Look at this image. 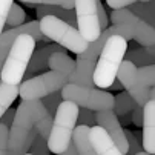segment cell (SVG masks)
<instances>
[{
	"label": "cell",
	"instance_id": "cell-34",
	"mask_svg": "<svg viewBox=\"0 0 155 155\" xmlns=\"http://www.w3.org/2000/svg\"><path fill=\"white\" fill-rule=\"evenodd\" d=\"M130 121L134 123L135 126L141 127V123H143V106H135L134 109H132V112H130Z\"/></svg>",
	"mask_w": 155,
	"mask_h": 155
},
{
	"label": "cell",
	"instance_id": "cell-1",
	"mask_svg": "<svg viewBox=\"0 0 155 155\" xmlns=\"http://www.w3.org/2000/svg\"><path fill=\"white\" fill-rule=\"evenodd\" d=\"M52 117L40 100H21L18 104L11 127L8 129V152L6 155H23L28 152L26 138L35 127L38 134L48 140Z\"/></svg>",
	"mask_w": 155,
	"mask_h": 155
},
{
	"label": "cell",
	"instance_id": "cell-28",
	"mask_svg": "<svg viewBox=\"0 0 155 155\" xmlns=\"http://www.w3.org/2000/svg\"><path fill=\"white\" fill-rule=\"evenodd\" d=\"M124 137H126V141H127V150H126L124 155H135V153L143 150V147L140 144V140L132 134L130 130H124Z\"/></svg>",
	"mask_w": 155,
	"mask_h": 155
},
{
	"label": "cell",
	"instance_id": "cell-21",
	"mask_svg": "<svg viewBox=\"0 0 155 155\" xmlns=\"http://www.w3.org/2000/svg\"><path fill=\"white\" fill-rule=\"evenodd\" d=\"M124 60L130 61L135 68H141V66L153 64V57L149 55L144 48H135V49H129L124 52Z\"/></svg>",
	"mask_w": 155,
	"mask_h": 155
},
{
	"label": "cell",
	"instance_id": "cell-5",
	"mask_svg": "<svg viewBox=\"0 0 155 155\" xmlns=\"http://www.w3.org/2000/svg\"><path fill=\"white\" fill-rule=\"evenodd\" d=\"M34 49L35 40L29 34L17 35L0 69V80L8 84H20Z\"/></svg>",
	"mask_w": 155,
	"mask_h": 155
},
{
	"label": "cell",
	"instance_id": "cell-35",
	"mask_svg": "<svg viewBox=\"0 0 155 155\" xmlns=\"http://www.w3.org/2000/svg\"><path fill=\"white\" fill-rule=\"evenodd\" d=\"M14 115H15V109H12V107H8L6 110H5V114L0 117V123L2 124H5L8 129L11 127V124H12V120H14Z\"/></svg>",
	"mask_w": 155,
	"mask_h": 155
},
{
	"label": "cell",
	"instance_id": "cell-39",
	"mask_svg": "<svg viewBox=\"0 0 155 155\" xmlns=\"http://www.w3.org/2000/svg\"><path fill=\"white\" fill-rule=\"evenodd\" d=\"M23 155H32V153H29V152H26V153H23Z\"/></svg>",
	"mask_w": 155,
	"mask_h": 155
},
{
	"label": "cell",
	"instance_id": "cell-37",
	"mask_svg": "<svg viewBox=\"0 0 155 155\" xmlns=\"http://www.w3.org/2000/svg\"><path fill=\"white\" fill-rule=\"evenodd\" d=\"M58 155H77V150H75V147H74V144H72V141H71V144L66 147V150H63L61 153H58Z\"/></svg>",
	"mask_w": 155,
	"mask_h": 155
},
{
	"label": "cell",
	"instance_id": "cell-17",
	"mask_svg": "<svg viewBox=\"0 0 155 155\" xmlns=\"http://www.w3.org/2000/svg\"><path fill=\"white\" fill-rule=\"evenodd\" d=\"M71 141L77 150V155H97L91 141H89V126L77 124L74 127Z\"/></svg>",
	"mask_w": 155,
	"mask_h": 155
},
{
	"label": "cell",
	"instance_id": "cell-6",
	"mask_svg": "<svg viewBox=\"0 0 155 155\" xmlns=\"http://www.w3.org/2000/svg\"><path fill=\"white\" fill-rule=\"evenodd\" d=\"M38 28L45 37H48L54 43H57V45L63 46L64 49H68L77 55L81 54L89 45V41H86L80 35L77 28L68 25L64 20L58 17H54V15L41 17L38 20Z\"/></svg>",
	"mask_w": 155,
	"mask_h": 155
},
{
	"label": "cell",
	"instance_id": "cell-2",
	"mask_svg": "<svg viewBox=\"0 0 155 155\" xmlns=\"http://www.w3.org/2000/svg\"><path fill=\"white\" fill-rule=\"evenodd\" d=\"M48 68L51 71L31 77L18 84V95L21 100H40L51 92L60 91L68 83L75 68V61L66 52H54L48 58Z\"/></svg>",
	"mask_w": 155,
	"mask_h": 155
},
{
	"label": "cell",
	"instance_id": "cell-24",
	"mask_svg": "<svg viewBox=\"0 0 155 155\" xmlns=\"http://www.w3.org/2000/svg\"><path fill=\"white\" fill-rule=\"evenodd\" d=\"M40 101H41L43 106H45V109L49 112V115L54 117V114H55V110H57L58 104H60L63 100H61L60 91H55V92H51V94H48V95H45V97H41Z\"/></svg>",
	"mask_w": 155,
	"mask_h": 155
},
{
	"label": "cell",
	"instance_id": "cell-38",
	"mask_svg": "<svg viewBox=\"0 0 155 155\" xmlns=\"http://www.w3.org/2000/svg\"><path fill=\"white\" fill-rule=\"evenodd\" d=\"M135 155H150V153H147V152H144V150H141V152H138V153H135Z\"/></svg>",
	"mask_w": 155,
	"mask_h": 155
},
{
	"label": "cell",
	"instance_id": "cell-33",
	"mask_svg": "<svg viewBox=\"0 0 155 155\" xmlns=\"http://www.w3.org/2000/svg\"><path fill=\"white\" fill-rule=\"evenodd\" d=\"M135 2H149V0H106V3L112 8V9H120V8H126Z\"/></svg>",
	"mask_w": 155,
	"mask_h": 155
},
{
	"label": "cell",
	"instance_id": "cell-16",
	"mask_svg": "<svg viewBox=\"0 0 155 155\" xmlns=\"http://www.w3.org/2000/svg\"><path fill=\"white\" fill-rule=\"evenodd\" d=\"M89 141L97 155H123L115 143L106 134V130L100 126L89 127Z\"/></svg>",
	"mask_w": 155,
	"mask_h": 155
},
{
	"label": "cell",
	"instance_id": "cell-32",
	"mask_svg": "<svg viewBox=\"0 0 155 155\" xmlns=\"http://www.w3.org/2000/svg\"><path fill=\"white\" fill-rule=\"evenodd\" d=\"M8 152V127L0 123V155H6Z\"/></svg>",
	"mask_w": 155,
	"mask_h": 155
},
{
	"label": "cell",
	"instance_id": "cell-9",
	"mask_svg": "<svg viewBox=\"0 0 155 155\" xmlns=\"http://www.w3.org/2000/svg\"><path fill=\"white\" fill-rule=\"evenodd\" d=\"M115 78L126 89V92L135 100V103L138 106H144L146 101L155 100L153 87H146L144 84H141V81L138 80V75H137V68L130 61H127V60L121 61Z\"/></svg>",
	"mask_w": 155,
	"mask_h": 155
},
{
	"label": "cell",
	"instance_id": "cell-8",
	"mask_svg": "<svg viewBox=\"0 0 155 155\" xmlns=\"http://www.w3.org/2000/svg\"><path fill=\"white\" fill-rule=\"evenodd\" d=\"M110 20L114 25L126 26L130 32V38L135 40L141 46H153L155 45V31L153 26L144 23L143 20L137 18L127 8L112 9Z\"/></svg>",
	"mask_w": 155,
	"mask_h": 155
},
{
	"label": "cell",
	"instance_id": "cell-12",
	"mask_svg": "<svg viewBox=\"0 0 155 155\" xmlns=\"http://www.w3.org/2000/svg\"><path fill=\"white\" fill-rule=\"evenodd\" d=\"M20 34H29L35 41L37 40H45V41H49L48 37H45L41 32H40V28H38V21H29V23H23L20 26H15V28H9V29H3V32L0 34V69L3 66V61L11 49V45L12 41L15 40L17 35Z\"/></svg>",
	"mask_w": 155,
	"mask_h": 155
},
{
	"label": "cell",
	"instance_id": "cell-22",
	"mask_svg": "<svg viewBox=\"0 0 155 155\" xmlns=\"http://www.w3.org/2000/svg\"><path fill=\"white\" fill-rule=\"evenodd\" d=\"M25 18H26V14H25L23 8L18 6L17 3H12L11 8H9L6 21H5V29H9V28H15V26L23 25V23H25Z\"/></svg>",
	"mask_w": 155,
	"mask_h": 155
},
{
	"label": "cell",
	"instance_id": "cell-15",
	"mask_svg": "<svg viewBox=\"0 0 155 155\" xmlns=\"http://www.w3.org/2000/svg\"><path fill=\"white\" fill-rule=\"evenodd\" d=\"M54 52H66V49L60 45H46V46H43L40 49H34L32 55H31V60L28 63V68L25 71V75L23 78L28 80L31 78L32 74H35L37 71H41V69H45L48 68V58L54 54Z\"/></svg>",
	"mask_w": 155,
	"mask_h": 155
},
{
	"label": "cell",
	"instance_id": "cell-18",
	"mask_svg": "<svg viewBox=\"0 0 155 155\" xmlns=\"http://www.w3.org/2000/svg\"><path fill=\"white\" fill-rule=\"evenodd\" d=\"M126 8L137 18H140L144 23L153 26V23H155L153 21V0H149V2H135Z\"/></svg>",
	"mask_w": 155,
	"mask_h": 155
},
{
	"label": "cell",
	"instance_id": "cell-19",
	"mask_svg": "<svg viewBox=\"0 0 155 155\" xmlns=\"http://www.w3.org/2000/svg\"><path fill=\"white\" fill-rule=\"evenodd\" d=\"M17 95H18V84H8L0 80V117L5 114L8 107H11Z\"/></svg>",
	"mask_w": 155,
	"mask_h": 155
},
{
	"label": "cell",
	"instance_id": "cell-26",
	"mask_svg": "<svg viewBox=\"0 0 155 155\" xmlns=\"http://www.w3.org/2000/svg\"><path fill=\"white\" fill-rule=\"evenodd\" d=\"M29 153L32 155H49V149H48V143H46V138H43L40 134L35 135L34 141L31 143L29 149H28Z\"/></svg>",
	"mask_w": 155,
	"mask_h": 155
},
{
	"label": "cell",
	"instance_id": "cell-25",
	"mask_svg": "<svg viewBox=\"0 0 155 155\" xmlns=\"http://www.w3.org/2000/svg\"><path fill=\"white\" fill-rule=\"evenodd\" d=\"M137 75L141 84H144L146 87H153V83H155V66L153 64L137 68Z\"/></svg>",
	"mask_w": 155,
	"mask_h": 155
},
{
	"label": "cell",
	"instance_id": "cell-36",
	"mask_svg": "<svg viewBox=\"0 0 155 155\" xmlns=\"http://www.w3.org/2000/svg\"><path fill=\"white\" fill-rule=\"evenodd\" d=\"M118 121H120V124H121V126H127V124H130V123H132V121H130V114H124V115H120Z\"/></svg>",
	"mask_w": 155,
	"mask_h": 155
},
{
	"label": "cell",
	"instance_id": "cell-7",
	"mask_svg": "<svg viewBox=\"0 0 155 155\" xmlns=\"http://www.w3.org/2000/svg\"><path fill=\"white\" fill-rule=\"evenodd\" d=\"M60 94H61V100L72 101L78 107L91 109L94 112L112 109L114 106V95L100 89H95V87H84V86L66 83L60 89Z\"/></svg>",
	"mask_w": 155,
	"mask_h": 155
},
{
	"label": "cell",
	"instance_id": "cell-23",
	"mask_svg": "<svg viewBox=\"0 0 155 155\" xmlns=\"http://www.w3.org/2000/svg\"><path fill=\"white\" fill-rule=\"evenodd\" d=\"M35 14H37V18L40 20L41 17H46V15H54V17H58V18H64V14H66V9L58 6V5H37L35 6Z\"/></svg>",
	"mask_w": 155,
	"mask_h": 155
},
{
	"label": "cell",
	"instance_id": "cell-20",
	"mask_svg": "<svg viewBox=\"0 0 155 155\" xmlns=\"http://www.w3.org/2000/svg\"><path fill=\"white\" fill-rule=\"evenodd\" d=\"M137 106L135 100L132 98L127 92H120L114 97V106H112V110L115 112L117 117L120 115H124V114H130L132 109Z\"/></svg>",
	"mask_w": 155,
	"mask_h": 155
},
{
	"label": "cell",
	"instance_id": "cell-29",
	"mask_svg": "<svg viewBox=\"0 0 155 155\" xmlns=\"http://www.w3.org/2000/svg\"><path fill=\"white\" fill-rule=\"evenodd\" d=\"M77 123L78 124H84V126H94L95 123V115L94 110L86 109V107H78V115H77Z\"/></svg>",
	"mask_w": 155,
	"mask_h": 155
},
{
	"label": "cell",
	"instance_id": "cell-30",
	"mask_svg": "<svg viewBox=\"0 0 155 155\" xmlns=\"http://www.w3.org/2000/svg\"><path fill=\"white\" fill-rule=\"evenodd\" d=\"M12 3H14V0H0V34L5 29V21H6V17H8V12Z\"/></svg>",
	"mask_w": 155,
	"mask_h": 155
},
{
	"label": "cell",
	"instance_id": "cell-11",
	"mask_svg": "<svg viewBox=\"0 0 155 155\" xmlns=\"http://www.w3.org/2000/svg\"><path fill=\"white\" fill-rule=\"evenodd\" d=\"M94 115H95L97 126H100L106 130V134L110 137V140L115 143V146L124 155L126 150H127V141H126V137H124L123 126L120 124L115 112L112 109H104V110H97Z\"/></svg>",
	"mask_w": 155,
	"mask_h": 155
},
{
	"label": "cell",
	"instance_id": "cell-13",
	"mask_svg": "<svg viewBox=\"0 0 155 155\" xmlns=\"http://www.w3.org/2000/svg\"><path fill=\"white\" fill-rule=\"evenodd\" d=\"M141 147L144 152L155 153V100H149L143 106V123H141Z\"/></svg>",
	"mask_w": 155,
	"mask_h": 155
},
{
	"label": "cell",
	"instance_id": "cell-10",
	"mask_svg": "<svg viewBox=\"0 0 155 155\" xmlns=\"http://www.w3.org/2000/svg\"><path fill=\"white\" fill-rule=\"evenodd\" d=\"M74 11L80 35L89 43L97 40L101 32L98 25L97 0H74Z\"/></svg>",
	"mask_w": 155,
	"mask_h": 155
},
{
	"label": "cell",
	"instance_id": "cell-14",
	"mask_svg": "<svg viewBox=\"0 0 155 155\" xmlns=\"http://www.w3.org/2000/svg\"><path fill=\"white\" fill-rule=\"evenodd\" d=\"M95 63H97V60H94V58L77 57L75 68H74L72 74L69 75L68 83L77 84V86H84V87H94L92 74L95 69Z\"/></svg>",
	"mask_w": 155,
	"mask_h": 155
},
{
	"label": "cell",
	"instance_id": "cell-27",
	"mask_svg": "<svg viewBox=\"0 0 155 155\" xmlns=\"http://www.w3.org/2000/svg\"><path fill=\"white\" fill-rule=\"evenodd\" d=\"M20 2L29 5H58L64 9L74 8V0H20Z\"/></svg>",
	"mask_w": 155,
	"mask_h": 155
},
{
	"label": "cell",
	"instance_id": "cell-3",
	"mask_svg": "<svg viewBox=\"0 0 155 155\" xmlns=\"http://www.w3.org/2000/svg\"><path fill=\"white\" fill-rule=\"evenodd\" d=\"M127 51V41L121 35H112L104 43L103 49L98 54V61L92 74L94 86L106 89L115 81L117 71L124 60V52Z\"/></svg>",
	"mask_w": 155,
	"mask_h": 155
},
{
	"label": "cell",
	"instance_id": "cell-4",
	"mask_svg": "<svg viewBox=\"0 0 155 155\" xmlns=\"http://www.w3.org/2000/svg\"><path fill=\"white\" fill-rule=\"evenodd\" d=\"M77 115H78V106L75 103L63 100L58 104L52 117L51 130L46 140L49 152L58 155L71 144L72 132L74 127L77 126Z\"/></svg>",
	"mask_w": 155,
	"mask_h": 155
},
{
	"label": "cell",
	"instance_id": "cell-31",
	"mask_svg": "<svg viewBox=\"0 0 155 155\" xmlns=\"http://www.w3.org/2000/svg\"><path fill=\"white\" fill-rule=\"evenodd\" d=\"M97 14H98V25H100V29H106L107 28V23H109V18H107V14L103 8V3L101 0H97Z\"/></svg>",
	"mask_w": 155,
	"mask_h": 155
}]
</instances>
